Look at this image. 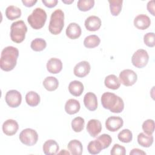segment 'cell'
<instances>
[{
  "mask_svg": "<svg viewBox=\"0 0 155 155\" xmlns=\"http://www.w3.org/2000/svg\"><path fill=\"white\" fill-rule=\"evenodd\" d=\"M102 130V125L101 122L95 119H90L87 125V131L89 134L93 137H96Z\"/></svg>",
  "mask_w": 155,
  "mask_h": 155,
  "instance_id": "13",
  "label": "cell"
},
{
  "mask_svg": "<svg viewBox=\"0 0 155 155\" xmlns=\"http://www.w3.org/2000/svg\"><path fill=\"white\" fill-rule=\"evenodd\" d=\"M130 155H145L146 153L139 148H134L130 152Z\"/></svg>",
  "mask_w": 155,
  "mask_h": 155,
  "instance_id": "41",
  "label": "cell"
},
{
  "mask_svg": "<svg viewBox=\"0 0 155 155\" xmlns=\"http://www.w3.org/2000/svg\"><path fill=\"white\" fill-rule=\"evenodd\" d=\"M5 16L9 20L13 21L21 16V10L15 5L8 6L5 9Z\"/></svg>",
  "mask_w": 155,
  "mask_h": 155,
  "instance_id": "24",
  "label": "cell"
},
{
  "mask_svg": "<svg viewBox=\"0 0 155 155\" xmlns=\"http://www.w3.org/2000/svg\"><path fill=\"white\" fill-rule=\"evenodd\" d=\"M81 108L79 102L74 99H68L65 104V111L68 114L77 113Z\"/></svg>",
  "mask_w": 155,
  "mask_h": 155,
  "instance_id": "20",
  "label": "cell"
},
{
  "mask_svg": "<svg viewBox=\"0 0 155 155\" xmlns=\"http://www.w3.org/2000/svg\"><path fill=\"white\" fill-rule=\"evenodd\" d=\"M101 42V39L96 35H89L84 39V45L86 48H93L99 45Z\"/></svg>",
  "mask_w": 155,
  "mask_h": 155,
  "instance_id": "28",
  "label": "cell"
},
{
  "mask_svg": "<svg viewBox=\"0 0 155 155\" xmlns=\"http://www.w3.org/2000/svg\"><path fill=\"white\" fill-rule=\"evenodd\" d=\"M143 42L145 44L149 47H153L155 45V38L153 32L146 33L143 36Z\"/></svg>",
  "mask_w": 155,
  "mask_h": 155,
  "instance_id": "37",
  "label": "cell"
},
{
  "mask_svg": "<svg viewBox=\"0 0 155 155\" xmlns=\"http://www.w3.org/2000/svg\"><path fill=\"white\" fill-rule=\"evenodd\" d=\"M123 119L118 116H110L105 121L106 128L111 132L117 131L123 126Z\"/></svg>",
  "mask_w": 155,
  "mask_h": 155,
  "instance_id": "10",
  "label": "cell"
},
{
  "mask_svg": "<svg viewBox=\"0 0 155 155\" xmlns=\"http://www.w3.org/2000/svg\"><path fill=\"white\" fill-rule=\"evenodd\" d=\"M153 136L152 134L148 135L144 133H140L137 136V142L143 147H150L153 143Z\"/></svg>",
  "mask_w": 155,
  "mask_h": 155,
  "instance_id": "26",
  "label": "cell"
},
{
  "mask_svg": "<svg viewBox=\"0 0 155 155\" xmlns=\"http://www.w3.org/2000/svg\"><path fill=\"white\" fill-rule=\"evenodd\" d=\"M47 69L50 73H59L62 69V62L58 58H50L47 63Z\"/></svg>",
  "mask_w": 155,
  "mask_h": 155,
  "instance_id": "19",
  "label": "cell"
},
{
  "mask_svg": "<svg viewBox=\"0 0 155 155\" xmlns=\"http://www.w3.org/2000/svg\"><path fill=\"white\" fill-rule=\"evenodd\" d=\"M22 2L25 7H31L37 2V0H22Z\"/></svg>",
  "mask_w": 155,
  "mask_h": 155,
  "instance_id": "42",
  "label": "cell"
},
{
  "mask_svg": "<svg viewBox=\"0 0 155 155\" xmlns=\"http://www.w3.org/2000/svg\"><path fill=\"white\" fill-rule=\"evenodd\" d=\"M104 84L106 87L112 90H117L120 86V82L114 74H110L105 78Z\"/></svg>",
  "mask_w": 155,
  "mask_h": 155,
  "instance_id": "23",
  "label": "cell"
},
{
  "mask_svg": "<svg viewBox=\"0 0 155 155\" xmlns=\"http://www.w3.org/2000/svg\"><path fill=\"white\" fill-rule=\"evenodd\" d=\"M110 12L113 16H117L120 13L122 7V0H109Z\"/></svg>",
  "mask_w": 155,
  "mask_h": 155,
  "instance_id": "29",
  "label": "cell"
},
{
  "mask_svg": "<svg viewBox=\"0 0 155 155\" xmlns=\"http://www.w3.org/2000/svg\"><path fill=\"white\" fill-rule=\"evenodd\" d=\"M19 56V50L13 46L5 47L1 51L0 59V67L5 71L12 70L17 64Z\"/></svg>",
  "mask_w": 155,
  "mask_h": 155,
  "instance_id": "1",
  "label": "cell"
},
{
  "mask_svg": "<svg viewBox=\"0 0 155 155\" xmlns=\"http://www.w3.org/2000/svg\"><path fill=\"white\" fill-rule=\"evenodd\" d=\"M45 11L39 7L33 10V12L28 16L27 21L30 25L35 30L41 29L44 27L47 20Z\"/></svg>",
  "mask_w": 155,
  "mask_h": 155,
  "instance_id": "4",
  "label": "cell"
},
{
  "mask_svg": "<svg viewBox=\"0 0 155 155\" xmlns=\"http://www.w3.org/2000/svg\"><path fill=\"white\" fill-rule=\"evenodd\" d=\"M40 96L35 91H30L25 95V101L30 107H36L40 102Z\"/></svg>",
  "mask_w": 155,
  "mask_h": 155,
  "instance_id": "27",
  "label": "cell"
},
{
  "mask_svg": "<svg viewBox=\"0 0 155 155\" xmlns=\"http://www.w3.org/2000/svg\"><path fill=\"white\" fill-rule=\"evenodd\" d=\"M87 150L90 154H99L102 150V146L100 142L95 139L90 142L87 146Z\"/></svg>",
  "mask_w": 155,
  "mask_h": 155,
  "instance_id": "30",
  "label": "cell"
},
{
  "mask_svg": "<svg viewBox=\"0 0 155 155\" xmlns=\"http://www.w3.org/2000/svg\"><path fill=\"white\" fill-rule=\"evenodd\" d=\"M42 84L44 88L49 91L56 90L59 85L58 80L54 76H48L45 78Z\"/></svg>",
  "mask_w": 155,
  "mask_h": 155,
  "instance_id": "25",
  "label": "cell"
},
{
  "mask_svg": "<svg viewBox=\"0 0 155 155\" xmlns=\"http://www.w3.org/2000/svg\"><path fill=\"white\" fill-rule=\"evenodd\" d=\"M147 10L148 11L153 15L154 16V1L153 0L152 1H150L148 3H147Z\"/></svg>",
  "mask_w": 155,
  "mask_h": 155,
  "instance_id": "40",
  "label": "cell"
},
{
  "mask_svg": "<svg viewBox=\"0 0 155 155\" xmlns=\"http://www.w3.org/2000/svg\"><path fill=\"white\" fill-rule=\"evenodd\" d=\"M96 139L98 140L101 143L103 150L109 147L112 142V138L108 134H102V135L97 137Z\"/></svg>",
  "mask_w": 155,
  "mask_h": 155,
  "instance_id": "36",
  "label": "cell"
},
{
  "mask_svg": "<svg viewBox=\"0 0 155 155\" xmlns=\"http://www.w3.org/2000/svg\"><path fill=\"white\" fill-rule=\"evenodd\" d=\"M27 31V27L23 21H15L10 26V38L14 42L21 43L24 40Z\"/></svg>",
  "mask_w": 155,
  "mask_h": 155,
  "instance_id": "5",
  "label": "cell"
},
{
  "mask_svg": "<svg viewBox=\"0 0 155 155\" xmlns=\"http://www.w3.org/2000/svg\"><path fill=\"white\" fill-rule=\"evenodd\" d=\"M117 137L122 142L129 143L133 139V134L129 129H124L119 133Z\"/></svg>",
  "mask_w": 155,
  "mask_h": 155,
  "instance_id": "34",
  "label": "cell"
},
{
  "mask_svg": "<svg viewBox=\"0 0 155 155\" xmlns=\"http://www.w3.org/2000/svg\"><path fill=\"white\" fill-rule=\"evenodd\" d=\"M71 128L76 133L82 131L85 125V120L81 117H76L71 121Z\"/></svg>",
  "mask_w": 155,
  "mask_h": 155,
  "instance_id": "32",
  "label": "cell"
},
{
  "mask_svg": "<svg viewBox=\"0 0 155 155\" xmlns=\"http://www.w3.org/2000/svg\"><path fill=\"white\" fill-rule=\"evenodd\" d=\"M85 107L90 111H93L97 108V99L96 94L92 92L87 93L84 97Z\"/></svg>",
  "mask_w": 155,
  "mask_h": 155,
  "instance_id": "14",
  "label": "cell"
},
{
  "mask_svg": "<svg viewBox=\"0 0 155 155\" xmlns=\"http://www.w3.org/2000/svg\"><path fill=\"white\" fill-rule=\"evenodd\" d=\"M19 139L23 144L27 146H33L38 142V134L35 130L28 128L20 133Z\"/></svg>",
  "mask_w": 155,
  "mask_h": 155,
  "instance_id": "6",
  "label": "cell"
},
{
  "mask_svg": "<svg viewBox=\"0 0 155 155\" xmlns=\"http://www.w3.org/2000/svg\"><path fill=\"white\" fill-rule=\"evenodd\" d=\"M42 2L48 8H53L55 7L58 2V0H42Z\"/></svg>",
  "mask_w": 155,
  "mask_h": 155,
  "instance_id": "39",
  "label": "cell"
},
{
  "mask_svg": "<svg viewBox=\"0 0 155 155\" xmlns=\"http://www.w3.org/2000/svg\"><path fill=\"white\" fill-rule=\"evenodd\" d=\"M101 104L102 107L111 112L114 113H121L124 108L123 99L111 92H105L101 96Z\"/></svg>",
  "mask_w": 155,
  "mask_h": 155,
  "instance_id": "2",
  "label": "cell"
},
{
  "mask_svg": "<svg viewBox=\"0 0 155 155\" xmlns=\"http://www.w3.org/2000/svg\"><path fill=\"white\" fill-rule=\"evenodd\" d=\"M94 0H79L77 2V6L80 11L87 12L94 7Z\"/></svg>",
  "mask_w": 155,
  "mask_h": 155,
  "instance_id": "33",
  "label": "cell"
},
{
  "mask_svg": "<svg viewBox=\"0 0 155 155\" xmlns=\"http://www.w3.org/2000/svg\"><path fill=\"white\" fill-rule=\"evenodd\" d=\"M85 27L86 29L90 31H95L99 29L101 26V19L94 15L90 16L85 21Z\"/></svg>",
  "mask_w": 155,
  "mask_h": 155,
  "instance_id": "15",
  "label": "cell"
},
{
  "mask_svg": "<svg viewBox=\"0 0 155 155\" xmlns=\"http://www.w3.org/2000/svg\"><path fill=\"white\" fill-rule=\"evenodd\" d=\"M142 130L148 135H151L154 131V122L153 119H147L142 124Z\"/></svg>",
  "mask_w": 155,
  "mask_h": 155,
  "instance_id": "35",
  "label": "cell"
},
{
  "mask_svg": "<svg viewBox=\"0 0 155 155\" xmlns=\"http://www.w3.org/2000/svg\"><path fill=\"white\" fill-rule=\"evenodd\" d=\"M151 24V20L150 18L144 14H140L135 17L134 19V26L142 30L148 28Z\"/></svg>",
  "mask_w": 155,
  "mask_h": 155,
  "instance_id": "16",
  "label": "cell"
},
{
  "mask_svg": "<svg viewBox=\"0 0 155 155\" xmlns=\"http://www.w3.org/2000/svg\"><path fill=\"white\" fill-rule=\"evenodd\" d=\"M62 153H63V154H69L70 153L68 152V151H67V152H65V150H62V151H61L60 153H59V154H62Z\"/></svg>",
  "mask_w": 155,
  "mask_h": 155,
  "instance_id": "44",
  "label": "cell"
},
{
  "mask_svg": "<svg viewBox=\"0 0 155 155\" xmlns=\"http://www.w3.org/2000/svg\"><path fill=\"white\" fill-rule=\"evenodd\" d=\"M3 133L7 136H13L15 134L19 128L18 122L13 119H7L2 124Z\"/></svg>",
  "mask_w": 155,
  "mask_h": 155,
  "instance_id": "12",
  "label": "cell"
},
{
  "mask_svg": "<svg viewBox=\"0 0 155 155\" xmlns=\"http://www.w3.org/2000/svg\"><path fill=\"white\" fill-rule=\"evenodd\" d=\"M149 60V55L147 51L143 49H139L136 51L131 58L133 65L139 68H143L147 65Z\"/></svg>",
  "mask_w": 155,
  "mask_h": 155,
  "instance_id": "7",
  "label": "cell"
},
{
  "mask_svg": "<svg viewBox=\"0 0 155 155\" xmlns=\"http://www.w3.org/2000/svg\"><path fill=\"white\" fill-rule=\"evenodd\" d=\"M66 35L71 39H76L80 37L82 30L79 24L75 22H71L68 24L65 31Z\"/></svg>",
  "mask_w": 155,
  "mask_h": 155,
  "instance_id": "17",
  "label": "cell"
},
{
  "mask_svg": "<svg viewBox=\"0 0 155 155\" xmlns=\"http://www.w3.org/2000/svg\"><path fill=\"white\" fill-rule=\"evenodd\" d=\"M30 47L35 51H41L46 48L47 42L42 38H36L31 41Z\"/></svg>",
  "mask_w": 155,
  "mask_h": 155,
  "instance_id": "31",
  "label": "cell"
},
{
  "mask_svg": "<svg viewBox=\"0 0 155 155\" xmlns=\"http://www.w3.org/2000/svg\"><path fill=\"white\" fill-rule=\"evenodd\" d=\"M67 148L70 153L73 155H81L82 153V145L81 142L77 139L70 140L68 143Z\"/></svg>",
  "mask_w": 155,
  "mask_h": 155,
  "instance_id": "22",
  "label": "cell"
},
{
  "mask_svg": "<svg viewBox=\"0 0 155 155\" xmlns=\"http://www.w3.org/2000/svg\"><path fill=\"white\" fill-rule=\"evenodd\" d=\"M119 81L124 85L128 87L134 85L137 79V74L132 70L125 69L119 74Z\"/></svg>",
  "mask_w": 155,
  "mask_h": 155,
  "instance_id": "8",
  "label": "cell"
},
{
  "mask_svg": "<svg viewBox=\"0 0 155 155\" xmlns=\"http://www.w3.org/2000/svg\"><path fill=\"white\" fill-rule=\"evenodd\" d=\"M91 66L88 62L82 61L78 63L74 67V74L78 78H84L86 76L90 71Z\"/></svg>",
  "mask_w": 155,
  "mask_h": 155,
  "instance_id": "11",
  "label": "cell"
},
{
  "mask_svg": "<svg viewBox=\"0 0 155 155\" xmlns=\"http://www.w3.org/2000/svg\"><path fill=\"white\" fill-rule=\"evenodd\" d=\"M64 26V13L61 9L55 10L51 15L48 25L49 31L54 35L59 34Z\"/></svg>",
  "mask_w": 155,
  "mask_h": 155,
  "instance_id": "3",
  "label": "cell"
},
{
  "mask_svg": "<svg viewBox=\"0 0 155 155\" xmlns=\"http://www.w3.org/2000/svg\"><path fill=\"white\" fill-rule=\"evenodd\" d=\"M5 100L7 104L12 108H16L22 102V96L20 92L16 90H11L7 92Z\"/></svg>",
  "mask_w": 155,
  "mask_h": 155,
  "instance_id": "9",
  "label": "cell"
},
{
  "mask_svg": "<svg viewBox=\"0 0 155 155\" xmlns=\"http://www.w3.org/2000/svg\"><path fill=\"white\" fill-rule=\"evenodd\" d=\"M111 155H125L126 154L125 148L119 144H114L111 150Z\"/></svg>",
  "mask_w": 155,
  "mask_h": 155,
  "instance_id": "38",
  "label": "cell"
},
{
  "mask_svg": "<svg viewBox=\"0 0 155 155\" xmlns=\"http://www.w3.org/2000/svg\"><path fill=\"white\" fill-rule=\"evenodd\" d=\"M62 2L65 4H71L74 2V0H70V1H66V0H62Z\"/></svg>",
  "mask_w": 155,
  "mask_h": 155,
  "instance_id": "43",
  "label": "cell"
},
{
  "mask_svg": "<svg viewBox=\"0 0 155 155\" xmlns=\"http://www.w3.org/2000/svg\"><path fill=\"white\" fill-rule=\"evenodd\" d=\"M43 152L46 155H54L58 153L59 147L58 143L53 139L45 141L42 147Z\"/></svg>",
  "mask_w": 155,
  "mask_h": 155,
  "instance_id": "18",
  "label": "cell"
},
{
  "mask_svg": "<svg viewBox=\"0 0 155 155\" xmlns=\"http://www.w3.org/2000/svg\"><path fill=\"white\" fill-rule=\"evenodd\" d=\"M84 90L83 84L79 81H73L68 85V91L73 96H79Z\"/></svg>",
  "mask_w": 155,
  "mask_h": 155,
  "instance_id": "21",
  "label": "cell"
}]
</instances>
